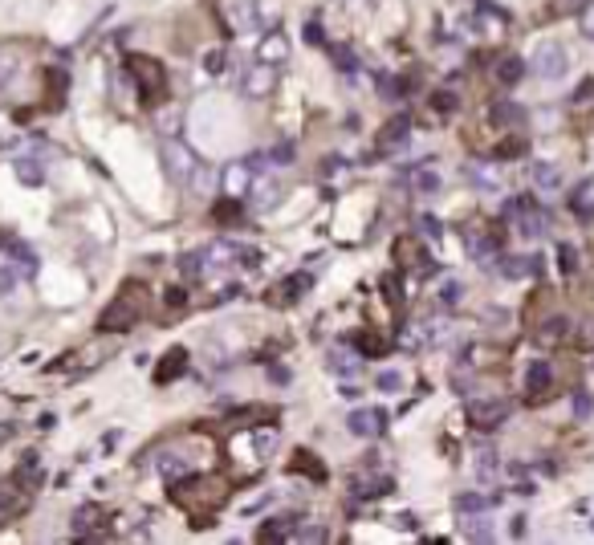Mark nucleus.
Masks as SVG:
<instances>
[{
    "label": "nucleus",
    "instance_id": "1",
    "mask_svg": "<svg viewBox=\"0 0 594 545\" xmlns=\"http://www.w3.org/2000/svg\"><path fill=\"white\" fill-rule=\"evenodd\" d=\"M37 480H41V472H37V460L29 456V460L21 464L13 476L0 480V525H8V521H17L21 512L33 505V488Z\"/></svg>",
    "mask_w": 594,
    "mask_h": 545
},
{
    "label": "nucleus",
    "instance_id": "2",
    "mask_svg": "<svg viewBox=\"0 0 594 545\" xmlns=\"http://www.w3.org/2000/svg\"><path fill=\"white\" fill-rule=\"evenodd\" d=\"M143 314H147V285L127 281L118 289V298L106 305V314L98 317V330L102 334H122V330H131Z\"/></svg>",
    "mask_w": 594,
    "mask_h": 545
},
{
    "label": "nucleus",
    "instance_id": "3",
    "mask_svg": "<svg viewBox=\"0 0 594 545\" xmlns=\"http://www.w3.org/2000/svg\"><path fill=\"white\" fill-rule=\"evenodd\" d=\"M127 69H131V78L139 82V94H143V106H159L167 94V74L159 61H151V57H139L131 53L127 57Z\"/></svg>",
    "mask_w": 594,
    "mask_h": 545
},
{
    "label": "nucleus",
    "instance_id": "4",
    "mask_svg": "<svg viewBox=\"0 0 594 545\" xmlns=\"http://www.w3.org/2000/svg\"><path fill=\"white\" fill-rule=\"evenodd\" d=\"M171 500L175 505H183V509H196V505H220L224 500V493H220V484L216 480H183V484H175V493H171Z\"/></svg>",
    "mask_w": 594,
    "mask_h": 545
},
{
    "label": "nucleus",
    "instance_id": "5",
    "mask_svg": "<svg viewBox=\"0 0 594 545\" xmlns=\"http://www.w3.org/2000/svg\"><path fill=\"white\" fill-rule=\"evenodd\" d=\"M509 415V403H501V399H489V403H468V423L480 431H493L501 428V419Z\"/></svg>",
    "mask_w": 594,
    "mask_h": 545
},
{
    "label": "nucleus",
    "instance_id": "6",
    "mask_svg": "<svg viewBox=\"0 0 594 545\" xmlns=\"http://www.w3.org/2000/svg\"><path fill=\"white\" fill-rule=\"evenodd\" d=\"M533 69L542 74V78H558L561 69H566V49H561L558 41H545L533 49Z\"/></svg>",
    "mask_w": 594,
    "mask_h": 545
},
{
    "label": "nucleus",
    "instance_id": "7",
    "mask_svg": "<svg viewBox=\"0 0 594 545\" xmlns=\"http://www.w3.org/2000/svg\"><path fill=\"white\" fill-rule=\"evenodd\" d=\"M183 366H187V350H167L163 366L155 370V382H171V379H180V375H183Z\"/></svg>",
    "mask_w": 594,
    "mask_h": 545
},
{
    "label": "nucleus",
    "instance_id": "8",
    "mask_svg": "<svg viewBox=\"0 0 594 545\" xmlns=\"http://www.w3.org/2000/svg\"><path fill=\"white\" fill-rule=\"evenodd\" d=\"M102 521H110V512L98 509V505H86V509H78V517H74V529H78L82 537H90V529H98Z\"/></svg>",
    "mask_w": 594,
    "mask_h": 545
},
{
    "label": "nucleus",
    "instance_id": "9",
    "mask_svg": "<svg viewBox=\"0 0 594 545\" xmlns=\"http://www.w3.org/2000/svg\"><path fill=\"white\" fill-rule=\"evenodd\" d=\"M62 94H66V74L50 69L45 74V106H62Z\"/></svg>",
    "mask_w": 594,
    "mask_h": 545
},
{
    "label": "nucleus",
    "instance_id": "10",
    "mask_svg": "<svg viewBox=\"0 0 594 545\" xmlns=\"http://www.w3.org/2000/svg\"><path fill=\"white\" fill-rule=\"evenodd\" d=\"M521 118H525V110L513 106V102H496L493 106V122H501V127H517Z\"/></svg>",
    "mask_w": 594,
    "mask_h": 545
},
{
    "label": "nucleus",
    "instance_id": "11",
    "mask_svg": "<svg viewBox=\"0 0 594 545\" xmlns=\"http://www.w3.org/2000/svg\"><path fill=\"white\" fill-rule=\"evenodd\" d=\"M350 431H354V435H375V431H379V415L375 411H354L350 415Z\"/></svg>",
    "mask_w": 594,
    "mask_h": 545
},
{
    "label": "nucleus",
    "instance_id": "12",
    "mask_svg": "<svg viewBox=\"0 0 594 545\" xmlns=\"http://www.w3.org/2000/svg\"><path fill=\"white\" fill-rule=\"evenodd\" d=\"M533 183H537L542 192H554V187L561 183L558 167H554V163H537V167H533Z\"/></svg>",
    "mask_w": 594,
    "mask_h": 545
},
{
    "label": "nucleus",
    "instance_id": "13",
    "mask_svg": "<svg viewBox=\"0 0 594 545\" xmlns=\"http://www.w3.org/2000/svg\"><path fill=\"white\" fill-rule=\"evenodd\" d=\"M525 382H529L533 395H542L545 387H549V363H533L529 366V375H525Z\"/></svg>",
    "mask_w": 594,
    "mask_h": 545
},
{
    "label": "nucleus",
    "instance_id": "14",
    "mask_svg": "<svg viewBox=\"0 0 594 545\" xmlns=\"http://www.w3.org/2000/svg\"><path fill=\"white\" fill-rule=\"evenodd\" d=\"M496 78H501V82H517V78H521V61H517V57H505V61L496 66Z\"/></svg>",
    "mask_w": 594,
    "mask_h": 545
},
{
    "label": "nucleus",
    "instance_id": "15",
    "mask_svg": "<svg viewBox=\"0 0 594 545\" xmlns=\"http://www.w3.org/2000/svg\"><path fill=\"white\" fill-rule=\"evenodd\" d=\"M269 82H273V69H257V74H252V82H248V94H261V90H269Z\"/></svg>",
    "mask_w": 594,
    "mask_h": 545
},
{
    "label": "nucleus",
    "instance_id": "16",
    "mask_svg": "<svg viewBox=\"0 0 594 545\" xmlns=\"http://www.w3.org/2000/svg\"><path fill=\"white\" fill-rule=\"evenodd\" d=\"M415 187H419V192H436V187H440V175H436V171H419V175H415Z\"/></svg>",
    "mask_w": 594,
    "mask_h": 545
},
{
    "label": "nucleus",
    "instance_id": "17",
    "mask_svg": "<svg viewBox=\"0 0 594 545\" xmlns=\"http://www.w3.org/2000/svg\"><path fill=\"white\" fill-rule=\"evenodd\" d=\"M334 370H342V375H354V370H359V358H354V354H334Z\"/></svg>",
    "mask_w": 594,
    "mask_h": 545
},
{
    "label": "nucleus",
    "instance_id": "18",
    "mask_svg": "<svg viewBox=\"0 0 594 545\" xmlns=\"http://www.w3.org/2000/svg\"><path fill=\"white\" fill-rule=\"evenodd\" d=\"M399 131H407V118H395V122L383 131V147H387V143H399Z\"/></svg>",
    "mask_w": 594,
    "mask_h": 545
},
{
    "label": "nucleus",
    "instance_id": "19",
    "mask_svg": "<svg viewBox=\"0 0 594 545\" xmlns=\"http://www.w3.org/2000/svg\"><path fill=\"white\" fill-rule=\"evenodd\" d=\"M297 468H310V472H314L318 480L326 476V472H322V468H318V464H314V456H310V452H297Z\"/></svg>",
    "mask_w": 594,
    "mask_h": 545
},
{
    "label": "nucleus",
    "instance_id": "20",
    "mask_svg": "<svg viewBox=\"0 0 594 545\" xmlns=\"http://www.w3.org/2000/svg\"><path fill=\"white\" fill-rule=\"evenodd\" d=\"M558 257H561V273H574V269H578V252H574V248H561Z\"/></svg>",
    "mask_w": 594,
    "mask_h": 545
},
{
    "label": "nucleus",
    "instance_id": "21",
    "mask_svg": "<svg viewBox=\"0 0 594 545\" xmlns=\"http://www.w3.org/2000/svg\"><path fill=\"white\" fill-rule=\"evenodd\" d=\"M379 387L383 391H395V387H403V379H399L395 370H387V375H379Z\"/></svg>",
    "mask_w": 594,
    "mask_h": 545
},
{
    "label": "nucleus",
    "instance_id": "22",
    "mask_svg": "<svg viewBox=\"0 0 594 545\" xmlns=\"http://www.w3.org/2000/svg\"><path fill=\"white\" fill-rule=\"evenodd\" d=\"M477 509H484L480 496H460V512H477Z\"/></svg>",
    "mask_w": 594,
    "mask_h": 545
},
{
    "label": "nucleus",
    "instance_id": "23",
    "mask_svg": "<svg viewBox=\"0 0 594 545\" xmlns=\"http://www.w3.org/2000/svg\"><path fill=\"white\" fill-rule=\"evenodd\" d=\"M264 57H285V45L281 41H264Z\"/></svg>",
    "mask_w": 594,
    "mask_h": 545
},
{
    "label": "nucleus",
    "instance_id": "24",
    "mask_svg": "<svg viewBox=\"0 0 594 545\" xmlns=\"http://www.w3.org/2000/svg\"><path fill=\"white\" fill-rule=\"evenodd\" d=\"M419 228L428 232V236H440V220H431V216H424V220H419Z\"/></svg>",
    "mask_w": 594,
    "mask_h": 545
},
{
    "label": "nucleus",
    "instance_id": "25",
    "mask_svg": "<svg viewBox=\"0 0 594 545\" xmlns=\"http://www.w3.org/2000/svg\"><path fill=\"white\" fill-rule=\"evenodd\" d=\"M183 273H187V277H196V273H199V257H187V261H183Z\"/></svg>",
    "mask_w": 594,
    "mask_h": 545
},
{
    "label": "nucleus",
    "instance_id": "26",
    "mask_svg": "<svg viewBox=\"0 0 594 545\" xmlns=\"http://www.w3.org/2000/svg\"><path fill=\"white\" fill-rule=\"evenodd\" d=\"M444 301H448V305H452V301H460V289H456V285H444Z\"/></svg>",
    "mask_w": 594,
    "mask_h": 545
},
{
    "label": "nucleus",
    "instance_id": "27",
    "mask_svg": "<svg viewBox=\"0 0 594 545\" xmlns=\"http://www.w3.org/2000/svg\"><path fill=\"white\" fill-rule=\"evenodd\" d=\"M574 407H578V415H586V411H590V399L578 395V399H574Z\"/></svg>",
    "mask_w": 594,
    "mask_h": 545
}]
</instances>
